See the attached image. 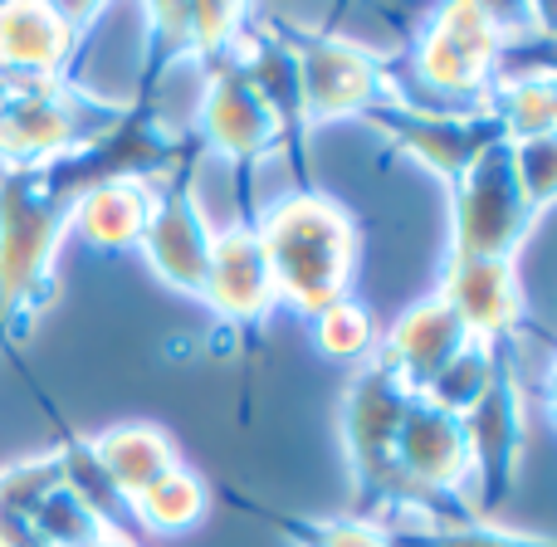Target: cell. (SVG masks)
<instances>
[{
  "label": "cell",
  "mask_w": 557,
  "mask_h": 547,
  "mask_svg": "<svg viewBox=\"0 0 557 547\" xmlns=\"http://www.w3.org/2000/svg\"><path fill=\"white\" fill-rule=\"evenodd\" d=\"M78 182L69 162L0 172V343L25 337L54 298V260Z\"/></svg>",
  "instance_id": "6da1fadb"
},
{
  "label": "cell",
  "mask_w": 557,
  "mask_h": 547,
  "mask_svg": "<svg viewBox=\"0 0 557 547\" xmlns=\"http://www.w3.org/2000/svg\"><path fill=\"white\" fill-rule=\"evenodd\" d=\"M255 231L270 254L278 303H288L298 318H313L347 298L357 270V225L333 196L288 191L255 221Z\"/></svg>",
  "instance_id": "7a4b0ae2"
},
{
  "label": "cell",
  "mask_w": 557,
  "mask_h": 547,
  "mask_svg": "<svg viewBox=\"0 0 557 547\" xmlns=\"http://www.w3.org/2000/svg\"><path fill=\"white\" fill-rule=\"evenodd\" d=\"M411 386L392 372L386 362H367L343 391V450L352 470V499L357 519H416V513H441L406 484L396 464V431L411 406Z\"/></svg>",
  "instance_id": "3957f363"
},
{
  "label": "cell",
  "mask_w": 557,
  "mask_h": 547,
  "mask_svg": "<svg viewBox=\"0 0 557 547\" xmlns=\"http://www.w3.org/2000/svg\"><path fill=\"white\" fill-rule=\"evenodd\" d=\"M117 127V117L94 123L88 98L64 74H20L0 69V162L54 166L88 152Z\"/></svg>",
  "instance_id": "277c9868"
},
{
  "label": "cell",
  "mask_w": 557,
  "mask_h": 547,
  "mask_svg": "<svg viewBox=\"0 0 557 547\" xmlns=\"http://www.w3.org/2000/svg\"><path fill=\"white\" fill-rule=\"evenodd\" d=\"M298 74V123L323 127L343 117H372L382 108L406 103V88L386 74L382 54L357 39L327 29H294L284 35Z\"/></svg>",
  "instance_id": "5b68a950"
},
{
  "label": "cell",
  "mask_w": 557,
  "mask_h": 547,
  "mask_svg": "<svg viewBox=\"0 0 557 547\" xmlns=\"http://www.w3.org/2000/svg\"><path fill=\"white\" fill-rule=\"evenodd\" d=\"M504 35L484 0H441L411 49V74L450 108H480L504 54Z\"/></svg>",
  "instance_id": "8992f818"
},
{
  "label": "cell",
  "mask_w": 557,
  "mask_h": 547,
  "mask_svg": "<svg viewBox=\"0 0 557 547\" xmlns=\"http://www.w3.org/2000/svg\"><path fill=\"white\" fill-rule=\"evenodd\" d=\"M450 254L470 260H513L533 231V211L523 206L513 176L509 137H494L470 166L450 182Z\"/></svg>",
  "instance_id": "52a82bcc"
},
{
  "label": "cell",
  "mask_w": 557,
  "mask_h": 547,
  "mask_svg": "<svg viewBox=\"0 0 557 547\" xmlns=\"http://www.w3.org/2000/svg\"><path fill=\"white\" fill-rule=\"evenodd\" d=\"M465 440H470V464H474V519H490L504 499L513 494L523 470V450H529V415H523V386L513 376L509 357H499L490 386L480 401L460 415Z\"/></svg>",
  "instance_id": "ba28073f"
},
{
  "label": "cell",
  "mask_w": 557,
  "mask_h": 547,
  "mask_svg": "<svg viewBox=\"0 0 557 547\" xmlns=\"http://www.w3.org/2000/svg\"><path fill=\"white\" fill-rule=\"evenodd\" d=\"M396 464H401L406 484L421 494L425 504H435L441 513H450L445 504H460V513H474V464H470V440H465V421L450 411H441L425 396H411L396 431Z\"/></svg>",
  "instance_id": "9c48e42d"
},
{
  "label": "cell",
  "mask_w": 557,
  "mask_h": 547,
  "mask_svg": "<svg viewBox=\"0 0 557 547\" xmlns=\"http://www.w3.org/2000/svg\"><path fill=\"white\" fill-rule=\"evenodd\" d=\"M201 133L215 157L250 166L278 152L288 117L264 98V88L235 59H221V64H211V78H206L201 94Z\"/></svg>",
  "instance_id": "30bf717a"
},
{
  "label": "cell",
  "mask_w": 557,
  "mask_h": 547,
  "mask_svg": "<svg viewBox=\"0 0 557 547\" xmlns=\"http://www.w3.org/2000/svg\"><path fill=\"white\" fill-rule=\"evenodd\" d=\"M367 123L382 127L396 152L421 162L425 172H435L445 186H450L494 137H504V127L484 113V103L480 108H421L406 98V103L372 113Z\"/></svg>",
  "instance_id": "8fae6325"
},
{
  "label": "cell",
  "mask_w": 557,
  "mask_h": 547,
  "mask_svg": "<svg viewBox=\"0 0 557 547\" xmlns=\"http://www.w3.org/2000/svg\"><path fill=\"white\" fill-rule=\"evenodd\" d=\"M211 240H215V225L206 221L201 201H196L191 176H176V182L157 186V201H152V215H147V231L137 250H143V260L152 264V274L166 288H176L186 298H201L206 264H211Z\"/></svg>",
  "instance_id": "7c38bea8"
},
{
  "label": "cell",
  "mask_w": 557,
  "mask_h": 547,
  "mask_svg": "<svg viewBox=\"0 0 557 547\" xmlns=\"http://www.w3.org/2000/svg\"><path fill=\"white\" fill-rule=\"evenodd\" d=\"M201 303L211 308L221 323H235V327L264 323L278 308L270 254H264L260 231H255L250 221H235V225H225V231H215Z\"/></svg>",
  "instance_id": "4fadbf2b"
},
{
  "label": "cell",
  "mask_w": 557,
  "mask_h": 547,
  "mask_svg": "<svg viewBox=\"0 0 557 547\" xmlns=\"http://www.w3.org/2000/svg\"><path fill=\"white\" fill-rule=\"evenodd\" d=\"M470 343L474 337H470V327L460 323V313H455L441 294H431V298H421V303H411L392 323V333H386L382 347H376V362H386L416 396H421Z\"/></svg>",
  "instance_id": "5bb4252c"
},
{
  "label": "cell",
  "mask_w": 557,
  "mask_h": 547,
  "mask_svg": "<svg viewBox=\"0 0 557 547\" xmlns=\"http://www.w3.org/2000/svg\"><path fill=\"white\" fill-rule=\"evenodd\" d=\"M435 294L460 313V323L470 327V337H480V343H504V337L523 323V284H519L513 260L450 254Z\"/></svg>",
  "instance_id": "9a60e30c"
},
{
  "label": "cell",
  "mask_w": 557,
  "mask_h": 547,
  "mask_svg": "<svg viewBox=\"0 0 557 547\" xmlns=\"http://www.w3.org/2000/svg\"><path fill=\"white\" fill-rule=\"evenodd\" d=\"M157 201V182L152 176H103V182H88L84 191L69 206V235H78L94 250H137L147 231V215Z\"/></svg>",
  "instance_id": "2e32d148"
},
{
  "label": "cell",
  "mask_w": 557,
  "mask_h": 547,
  "mask_svg": "<svg viewBox=\"0 0 557 547\" xmlns=\"http://www.w3.org/2000/svg\"><path fill=\"white\" fill-rule=\"evenodd\" d=\"M84 29L54 0H0V69L64 74Z\"/></svg>",
  "instance_id": "e0dca14e"
},
{
  "label": "cell",
  "mask_w": 557,
  "mask_h": 547,
  "mask_svg": "<svg viewBox=\"0 0 557 547\" xmlns=\"http://www.w3.org/2000/svg\"><path fill=\"white\" fill-rule=\"evenodd\" d=\"M88 445V460L94 470L103 474V484L113 489V499L133 504L147 484H157L166 470H176V445L162 425H147V421H127V425H113V431L94 435Z\"/></svg>",
  "instance_id": "ac0fdd59"
},
{
  "label": "cell",
  "mask_w": 557,
  "mask_h": 547,
  "mask_svg": "<svg viewBox=\"0 0 557 547\" xmlns=\"http://www.w3.org/2000/svg\"><path fill=\"white\" fill-rule=\"evenodd\" d=\"M484 113L504 127L509 142L519 137L557 133V69H519V74H494L490 94H484Z\"/></svg>",
  "instance_id": "d6986e66"
},
{
  "label": "cell",
  "mask_w": 557,
  "mask_h": 547,
  "mask_svg": "<svg viewBox=\"0 0 557 547\" xmlns=\"http://www.w3.org/2000/svg\"><path fill=\"white\" fill-rule=\"evenodd\" d=\"M392 543L396 547H557V538L513 533L490 519H470V513H416V519L396 523Z\"/></svg>",
  "instance_id": "ffe728a7"
},
{
  "label": "cell",
  "mask_w": 557,
  "mask_h": 547,
  "mask_svg": "<svg viewBox=\"0 0 557 547\" xmlns=\"http://www.w3.org/2000/svg\"><path fill=\"white\" fill-rule=\"evenodd\" d=\"M127 509L137 513V523H143L147 533H186L206 519V509H211V489H206V480L196 470L176 464V470H166L157 484H147Z\"/></svg>",
  "instance_id": "44dd1931"
},
{
  "label": "cell",
  "mask_w": 557,
  "mask_h": 547,
  "mask_svg": "<svg viewBox=\"0 0 557 547\" xmlns=\"http://www.w3.org/2000/svg\"><path fill=\"white\" fill-rule=\"evenodd\" d=\"M499 357H504V343H480L474 337L470 347H465L460 357H455L450 366H445L441 376H435L431 386H425V401H435L441 411H450V415H465L474 401H480V391L490 386V376H494V366H499Z\"/></svg>",
  "instance_id": "7402d4cb"
},
{
  "label": "cell",
  "mask_w": 557,
  "mask_h": 547,
  "mask_svg": "<svg viewBox=\"0 0 557 547\" xmlns=\"http://www.w3.org/2000/svg\"><path fill=\"white\" fill-rule=\"evenodd\" d=\"M308 323H313L318 352L333 357V362H362V357L376 347L372 318H367V308L352 303V298H337V303H327L323 313H313Z\"/></svg>",
  "instance_id": "603a6c76"
},
{
  "label": "cell",
  "mask_w": 557,
  "mask_h": 547,
  "mask_svg": "<svg viewBox=\"0 0 557 547\" xmlns=\"http://www.w3.org/2000/svg\"><path fill=\"white\" fill-rule=\"evenodd\" d=\"M191 25H196V59L221 64L235 54V45L250 29V0H191Z\"/></svg>",
  "instance_id": "cb8c5ba5"
},
{
  "label": "cell",
  "mask_w": 557,
  "mask_h": 547,
  "mask_svg": "<svg viewBox=\"0 0 557 547\" xmlns=\"http://www.w3.org/2000/svg\"><path fill=\"white\" fill-rule=\"evenodd\" d=\"M509 152H513V176H519L523 206L539 221L548 206H557V133L519 137V142H509Z\"/></svg>",
  "instance_id": "d4e9b609"
},
{
  "label": "cell",
  "mask_w": 557,
  "mask_h": 547,
  "mask_svg": "<svg viewBox=\"0 0 557 547\" xmlns=\"http://www.w3.org/2000/svg\"><path fill=\"white\" fill-rule=\"evenodd\" d=\"M294 529L298 547H396L392 533H386V523L376 519H357V513H347V519H313V523H288Z\"/></svg>",
  "instance_id": "484cf974"
},
{
  "label": "cell",
  "mask_w": 557,
  "mask_h": 547,
  "mask_svg": "<svg viewBox=\"0 0 557 547\" xmlns=\"http://www.w3.org/2000/svg\"><path fill=\"white\" fill-rule=\"evenodd\" d=\"M147 29H152L157 59H191L196 54V25H191V0H143Z\"/></svg>",
  "instance_id": "4316f807"
},
{
  "label": "cell",
  "mask_w": 557,
  "mask_h": 547,
  "mask_svg": "<svg viewBox=\"0 0 557 547\" xmlns=\"http://www.w3.org/2000/svg\"><path fill=\"white\" fill-rule=\"evenodd\" d=\"M0 547H54V543H45L29 523L5 519V513H0Z\"/></svg>",
  "instance_id": "83f0119b"
},
{
  "label": "cell",
  "mask_w": 557,
  "mask_h": 547,
  "mask_svg": "<svg viewBox=\"0 0 557 547\" xmlns=\"http://www.w3.org/2000/svg\"><path fill=\"white\" fill-rule=\"evenodd\" d=\"M543 406H548V415H553V425H557V352H553V362H548V376H543Z\"/></svg>",
  "instance_id": "f1b7e54d"
},
{
  "label": "cell",
  "mask_w": 557,
  "mask_h": 547,
  "mask_svg": "<svg viewBox=\"0 0 557 547\" xmlns=\"http://www.w3.org/2000/svg\"><path fill=\"white\" fill-rule=\"evenodd\" d=\"M88 547H137L133 538H127V533L123 529H108L103 533V538H94V543H88Z\"/></svg>",
  "instance_id": "f546056e"
}]
</instances>
